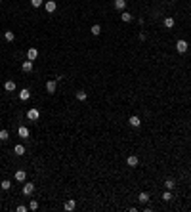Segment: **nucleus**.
<instances>
[{
    "instance_id": "nucleus-1",
    "label": "nucleus",
    "mask_w": 191,
    "mask_h": 212,
    "mask_svg": "<svg viewBox=\"0 0 191 212\" xmlns=\"http://www.w3.org/2000/svg\"><path fill=\"white\" fill-rule=\"evenodd\" d=\"M27 119L29 120H38V119H40V111L35 109V107H33V109H29L27 111Z\"/></svg>"
},
{
    "instance_id": "nucleus-2",
    "label": "nucleus",
    "mask_w": 191,
    "mask_h": 212,
    "mask_svg": "<svg viewBox=\"0 0 191 212\" xmlns=\"http://www.w3.org/2000/svg\"><path fill=\"white\" fill-rule=\"evenodd\" d=\"M176 50L180 52V54H185L187 52V42L185 40H178L176 42Z\"/></svg>"
},
{
    "instance_id": "nucleus-3",
    "label": "nucleus",
    "mask_w": 191,
    "mask_h": 212,
    "mask_svg": "<svg viewBox=\"0 0 191 212\" xmlns=\"http://www.w3.org/2000/svg\"><path fill=\"white\" fill-rule=\"evenodd\" d=\"M37 57H38V50H37V48H29V50H27V59L35 61Z\"/></svg>"
},
{
    "instance_id": "nucleus-4",
    "label": "nucleus",
    "mask_w": 191,
    "mask_h": 212,
    "mask_svg": "<svg viewBox=\"0 0 191 212\" xmlns=\"http://www.w3.org/2000/svg\"><path fill=\"white\" fill-rule=\"evenodd\" d=\"M44 8H46V12H48V14H52V12H55V8H57V4H55L54 0H48V2H46V4H44Z\"/></svg>"
},
{
    "instance_id": "nucleus-5",
    "label": "nucleus",
    "mask_w": 191,
    "mask_h": 212,
    "mask_svg": "<svg viewBox=\"0 0 191 212\" xmlns=\"http://www.w3.org/2000/svg\"><path fill=\"white\" fill-rule=\"evenodd\" d=\"M55 88H57V80H48V82H46V90L50 94L55 92Z\"/></svg>"
},
{
    "instance_id": "nucleus-6",
    "label": "nucleus",
    "mask_w": 191,
    "mask_h": 212,
    "mask_svg": "<svg viewBox=\"0 0 191 212\" xmlns=\"http://www.w3.org/2000/svg\"><path fill=\"white\" fill-rule=\"evenodd\" d=\"M138 162H140V159H138L136 155H130V157L126 159V164H128V166H132V168H134V166H138Z\"/></svg>"
},
{
    "instance_id": "nucleus-7",
    "label": "nucleus",
    "mask_w": 191,
    "mask_h": 212,
    "mask_svg": "<svg viewBox=\"0 0 191 212\" xmlns=\"http://www.w3.org/2000/svg\"><path fill=\"white\" fill-rule=\"evenodd\" d=\"M128 122H130V126H134V128H140L141 126V120H140V117H130V120H128Z\"/></svg>"
},
{
    "instance_id": "nucleus-8",
    "label": "nucleus",
    "mask_w": 191,
    "mask_h": 212,
    "mask_svg": "<svg viewBox=\"0 0 191 212\" xmlns=\"http://www.w3.org/2000/svg\"><path fill=\"white\" fill-rule=\"evenodd\" d=\"M29 97H31V92H29L27 88H23L21 92H19V99H21V102H27Z\"/></svg>"
},
{
    "instance_id": "nucleus-9",
    "label": "nucleus",
    "mask_w": 191,
    "mask_h": 212,
    "mask_svg": "<svg viewBox=\"0 0 191 212\" xmlns=\"http://www.w3.org/2000/svg\"><path fill=\"white\" fill-rule=\"evenodd\" d=\"M4 90H6V92H14V90H15V82H14V80H6V82H4Z\"/></svg>"
},
{
    "instance_id": "nucleus-10",
    "label": "nucleus",
    "mask_w": 191,
    "mask_h": 212,
    "mask_svg": "<svg viewBox=\"0 0 191 212\" xmlns=\"http://www.w3.org/2000/svg\"><path fill=\"white\" fill-rule=\"evenodd\" d=\"M21 69L25 71V73H31V71H33V61H31V59H27V61H23V65H21Z\"/></svg>"
},
{
    "instance_id": "nucleus-11",
    "label": "nucleus",
    "mask_w": 191,
    "mask_h": 212,
    "mask_svg": "<svg viewBox=\"0 0 191 212\" xmlns=\"http://www.w3.org/2000/svg\"><path fill=\"white\" fill-rule=\"evenodd\" d=\"M33 191H35V184H25V187H23V195H33Z\"/></svg>"
},
{
    "instance_id": "nucleus-12",
    "label": "nucleus",
    "mask_w": 191,
    "mask_h": 212,
    "mask_svg": "<svg viewBox=\"0 0 191 212\" xmlns=\"http://www.w3.org/2000/svg\"><path fill=\"white\" fill-rule=\"evenodd\" d=\"M75 206H77V203H75V199H69V201H65V210H75Z\"/></svg>"
},
{
    "instance_id": "nucleus-13",
    "label": "nucleus",
    "mask_w": 191,
    "mask_h": 212,
    "mask_svg": "<svg viewBox=\"0 0 191 212\" xmlns=\"http://www.w3.org/2000/svg\"><path fill=\"white\" fill-rule=\"evenodd\" d=\"M17 134L21 136V138H29V128H27V126H19V128H17Z\"/></svg>"
},
{
    "instance_id": "nucleus-14",
    "label": "nucleus",
    "mask_w": 191,
    "mask_h": 212,
    "mask_svg": "<svg viewBox=\"0 0 191 212\" xmlns=\"http://www.w3.org/2000/svg\"><path fill=\"white\" fill-rule=\"evenodd\" d=\"M25 178H27L25 170H17V172H15V180H17V182H25Z\"/></svg>"
},
{
    "instance_id": "nucleus-15",
    "label": "nucleus",
    "mask_w": 191,
    "mask_h": 212,
    "mask_svg": "<svg viewBox=\"0 0 191 212\" xmlns=\"http://www.w3.org/2000/svg\"><path fill=\"white\" fill-rule=\"evenodd\" d=\"M115 8L124 10V8H126V0H115Z\"/></svg>"
},
{
    "instance_id": "nucleus-16",
    "label": "nucleus",
    "mask_w": 191,
    "mask_h": 212,
    "mask_svg": "<svg viewBox=\"0 0 191 212\" xmlns=\"http://www.w3.org/2000/svg\"><path fill=\"white\" fill-rule=\"evenodd\" d=\"M14 153H15V155H25V147H23V145H19V143H17V145H15V147H14Z\"/></svg>"
},
{
    "instance_id": "nucleus-17",
    "label": "nucleus",
    "mask_w": 191,
    "mask_h": 212,
    "mask_svg": "<svg viewBox=\"0 0 191 212\" xmlns=\"http://www.w3.org/2000/svg\"><path fill=\"white\" fill-rule=\"evenodd\" d=\"M90 32H92V35H94V37H98V35H100V32H101V27H100V25H92Z\"/></svg>"
},
{
    "instance_id": "nucleus-18",
    "label": "nucleus",
    "mask_w": 191,
    "mask_h": 212,
    "mask_svg": "<svg viewBox=\"0 0 191 212\" xmlns=\"http://www.w3.org/2000/svg\"><path fill=\"white\" fill-rule=\"evenodd\" d=\"M120 19H122L124 23H128V21H132V15L128 14V12H122V14H120Z\"/></svg>"
},
{
    "instance_id": "nucleus-19",
    "label": "nucleus",
    "mask_w": 191,
    "mask_h": 212,
    "mask_svg": "<svg viewBox=\"0 0 191 212\" xmlns=\"http://www.w3.org/2000/svg\"><path fill=\"white\" fill-rule=\"evenodd\" d=\"M164 27H166V29H172L174 27V17H166V19H164Z\"/></svg>"
},
{
    "instance_id": "nucleus-20",
    "label": "nucleus",
    "mask_w": 191,
    "mask_h": 212,
    "mask_svg": "<svg viewBox=\"0 0 191 212\" xmlns=\"http://www.w3.org/2000/svg\"><path fill=\"white\" fill-rule=\"evenodd\" d=\"M4 38H6V40H8V42H12V40H14V38H15V35H14V32H12V31H6V32H4Z\"/></svg>"
},
{
    "instance_id": "nucleus-21",
    "label": "nucleus",
    "mask_w": 191,
    "mask_h": 212,
    "mask_svg": "<svg viewBox=\"0 0 191 212\" xmlns=\"http://www.w3.org/2000/svg\"><path fill=\"white\" fill-rule=\"evenodd\" d=\"M86 97H88L86 92H82V90H80V92H77V99H78V102H84Z\"/></svg>"
},
{
    "instance_id": "nucleus-22",
    "label": "nucleus",
    "mask_w": 191,
    "mask_h": 212,
    "mask_svg": "<svg viewBox=\"0 0 191 212\" xmlns=\"http://www.w3.org/2000/svg\"><path fill=\"white\" fill-rule=\"evenodd\" d=\"M10 138V134H8V130H0V142H6V139Z\"/></svg>"
},
{
    "instance_id": "nucleus-23",
    "label": "nucleus",
    "mask_w": 191,
    "mask_h": 212,
    "mask_svg": "<svg viewBox=\"0 0 191 212\" xmlns=\"http://www.w3.org/2000/svg\"><path fill=\"white\" fill-rule=\"evenodd\" d=\"M174 185H176V182H174V180H166V182H164V187L168 189V191H170V189H174Z\"/></svg>"
},
{
    "instance_id": "nucleus-24",
    "label": "nucleus",
    "mask_w": 191,
    "mask_h": 212,
    "mask_svg": "<svg viewBox=\"0 0 191 212\" xmlns=\"http://www.w3.org/2000/svg\"><path fill=\"white\" fill-rule=\"evenodd\" d=\"M140 201H141V203H147V201H149V193H145V191L140 193Z\"/></svg>"
},
{
    "instance_id": "nucleus-25",
    "label": "nucleus",
    "mask_w": 191,
    "mask_h": 212,
    "mask_svg": "<svg viewBox=\"0 0 191 212\" xmlns=\"http://www.w3.org/2000/svg\"><path fill=\"white\" fill-rule=\"evenodd\" d=\"M0 187L4 189V191H8V189H10V187H12V184H10V182H8V180H4V182H2V184H0Z\"/></svg>"
},
{
    "instance_id": "nucleus-26",
    "label": "nucleus",
    "mask_w": 191,
    "mask_h": 212,
    "mask_svg": "<svg viewBox=\"0 0 191 212\" xmlns=\"http://www.w3.org/2000/svg\"><path fill=\"white\" fill-rule=\"evenodd\" d=\"M31 6H33V8H40V6H42V0H31Z\"/></svg>"
},
{
    "instance_id": "nucleus-27",
    "label": "nucleus",
    "mask_w": 191,
    "mask_h": 212,
    "mask_svg": "<svg viewBox=\"0 0 191 212\" xmlns=\"http://www.w3.org/2000/svg\"><path fill=\"white\" fill-rule=\"evenodd\" d=\"M170 199H172V195H170V191L166 189V193L163 195V201H170Z\"/></svg>"
},
{
    "instance_id": "nucleus-28",
    "label": "nucleus",
    "mask_w": 191,
    "mask_h": 212,
    "mask_svg": "<svg viewBox=\"0 0 191 212\" xmlns=\"http://www.w3.org/2000/svg\"><path fill=\"white\" fill-rule=\"evenodd\" d=\"M29 208H31V210H37V208H38V203H37V201H31Z\"/></svg>"
},
{
    "instance_id": "nucleus-29",
    "label": "nucleus",
    "mask_w": 191,
    "mask_h": 212,
    "mask_svg": "<svg viewBox=\"0 0 191 212\" xmlns=\"http://www.w3.org/2000/svg\"><path fill=\"white\" fill-rule=\"evenodd\" d=\"M17 212H27V206H23V204H19V206H17Z\"/></svg>"
}]
</instances>
